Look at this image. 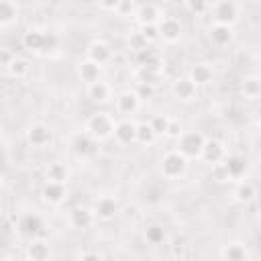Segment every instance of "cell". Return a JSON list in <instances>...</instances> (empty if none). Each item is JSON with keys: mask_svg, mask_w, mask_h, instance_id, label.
<instances>
[{"mask_svg": "<svg viewBox=\"0 0 261 261\" xmlns=\"http://www.w3.org/2000/svg\"><path fill=\"white\" fill-rule=\"evenodd\" d=\"M92 210H94V216L98 220L108 222V220H112L120 212V204H118V200L114 196H100Z\"/></svg>", "mask_w": 261, "mask_h": 261, "instance_id": "cell-13", "label": "cell"}, {"mask_svg": "<svg viewBox=\"0 0 261 261\" xmlns=\"http://www.w3.org/2000/svg\"><path fill=\"white\" fill-rule=\"evenodd\" d=\"M120 145H130L137 139V122L133 118H122L116 120L114 124V135H112Z\"/></svg>", "mask_w": 261, "mask_h": 261, "instance_id": "cell-18", "label": "cell"}, {"mask_svg": "<svg viewBox=\"0 0 261 261\" xmlns=\"http://www.w3.org/2000/svg\"><path fill=\"white\" fill-rule=\"evenodd\" d=\"M8 73H10L12 77H16V80H22V77L29 73V61H27V59H20V57H16V59L10 63V67H8Z\"/></svg>", "mask_w": 261, "mask_h": 261, "instance_id": "cell-35", "label": "cell"}, {"mask_svg": "<svg viewBox=\"0 0 261 261\" xmlns=\"http://www.w3.org/2000/svg\"><path fill=\"white\" fill-rule=\"evenodd\" d=\"M86 59H90V61H94L96 65H106L110 59H112V49H110V45L106 43V41H102V39H96V41H92L90 45H88V49H86Z\"/></svg>", "mask_w": 261, "mask_h": 261, "instance_id": "cell-15", "label": "cell"}, {"mask_svg": "<svg viewBox=\"0 0 261 261\" xmlns=\"http://www.w3.org/2000/svg\"><path fill=\"white\" fill-rule=\"evenodd\" d=\"M96 216H94V210L88 208V206H73L69 212H67V222L71 228L75 230H88L92 224H94Z\"/></svg>", "mask_w": 261, "mask_h": 261, "instance_id": "cell-12", "label": "cell"}, {"mask_svg": "<svg viewBox=\"0 0 261 261\" xmlns=\"http://www.w3.org/2000/svg\"><path fill=\"white\" fill-rule=\"evenodd\" d=\"M20 8L16 2L10 0H0V29H6L10 24H14L18 20Z\"/></svg>", "mask_w": 261, "mask_h": 261, "instance_id": "cell-25", "label": "cell"}, {"mask_svg": "<svg viewBox=\"0 0 261 261\" xmlns=\"http://www.w3.org/2000/svg\"><path fill=\"white\" fill-rule=\"evenodd\" d=\"M188 80L198 88V86H206L214 80V69L208 65V63H194L190 67V75Z\"/></svg>", "mask_w": 261, "mask_h": 261, "instance_id": "cell-21", "label": "cell"}, {"mask_svg": "<svg viewBox=\"0 0 261 261\" xmlns=\"http://www.w3.org/2000/svg\"><path fill=\"white\" fill-rule=\"evenodd\" d=\"M53 128L45 122H35L27 128V143L35 149H43V147H49L53 143Z\"/></svg>", "mask_w": 261, "mask_h": 261, "instance_id": "cell-6", "label": "cell"}, {"mask_svg": "<svg viewBox=\"0 0 261 261\" xmlns=\"http://www.w3.org/2000/svg\"><path fill=\"white\" fill-rule=\"evenodd\" d=\"M86 94H88V98H90L94 104H108V102L112 100V94H114V92H112V86H110L108 82L98 80V82L86 86Z\"/></svg>", "mask_w": 261, "mask_h": 261, "instance_id": "cell-17", "label": "cell"}, {"mask_svg": "<svg viewBox=\"0 0 261 261\" xmlns=\"http://www.w3.org/2000/svg\"><path fill=\"white\" fill-rule=\"evenodd\" d=\"M0 186H2V175H0Z\"/></svg>", "mask_w": 261, "mask_h": 261, "instance_id": "cell-47", "label": "cell"}, {"mask_svg": "<svg viewBox=\"0 0 261 261\" xmlns=\"http://www.w3.org/2000/svg\"><path fill=\"white\" fill-rule=\"evenodd\" d=\"M157 31H159V39H163L165 43H177L184 37L181 20L175 16H163L157 22Z\"/></svg>", "mask_w": 261, "mask_h": 261, "instance_id": "cell-8", "label": "cell"}, {"mask_svg": "<svg viewBox=\"0 0 261 261\" xmlns=\"http://www.w3.org/2000/svg\"><path fill=\"white\" fill-rule=\"evenodd\" d=\"M135 92H137V96H139V100L143 102V100H149V98H153V94H155V86H147V84H139V86L135 88Z\"/></svg>", "mask_w": 261, "mask_h": 261, "instance_id": "cell-41", "label": "cell"}, {"mask_svg": "<svg viewBox=\"0 0 261 261\" xmlns=\"http://www.w3.org/2000/svg\"><path fill=\"white\" fill-rule=\"evenodd\" d=\"M41 198L45 204L49 206H59L65 202L67 198V188L65 184H53V181H45L41 188Z\"/></svg>", "mask_w": 261, "mask_h": 261, "instance_id": "cell-16", "label": "cell"}, {"mask_svg": "<svg viewBox=\"0 0 261 261\" xmlns=\"http://www.w3.org/2000/svg\"><path fill=\"white\" fill-rule=\"evenodd\" d=\"M167 122H169V116H167V114H155V116L149 120V124H151L153 133H155V137H165Z\"/></svg>", "mask_w": 261, "mask_h": 261, "instance_id": "cell-36", "label": "cell"}, {"mask_svg": "<svg viewBox=\"0 0 261 261\" xmlns=\"http://www.w3.org/2000/svg\"><path fill=\"white\" fill-rule=\"evenodd\" d=\"M147 47H149V43L143 39V35H141L139 31H133V33L128 35V49H130V51L139 53V51H143V49H147Z\"/></svg>", "mask_w": 261, "mask_h": 261, "instance_id": "cell-37", "label": "cell"}, {"mask_svg": "<svg viewBox=\"0 0 261 261\" xmlns=\"http://www.w3.org/2000/svg\"><path fill=\"white\" fill-rule=\"evenodd\" d=\"M255 196H257V188H255L251 181L241 179V181L234 186L232 198H234L239 204H249V202H253V200H255Z\"/></svg>", "mask_w": 261, "mask_h": 261, "instance_id": "cell-28", "label": "cell"}, {"mask_svg": "<svg viewBox=\"0 0 261 261\" xmlns=\"http://www.w3.org/2000/svg\"><path fill=\"white\" fill-rule=\"evenodd\" d=\"M116 4H118V0H100V2H98V8H100V10L114 12V10H116Z\"/></svg>", "mask_w": 261, "mask_h": 261, "instance_id": "cell-44", "label": "cell"}, {"mask_svg": "<svg viewBox=\"0 0 261 261\" xmlns=\"http://www.w3.org/2000/svg\"><path fill=\"white\" fill-rule=\"evenodd\" d=\"M155 139L157 137H155V133H153V128H151L149 122H137V139H135V143H139V145H151Z\"/></svg>", "mask_w": 261, "mask_h": 261, "instance_id": "cell-32", "label": "cell"}, {"mask_svg": "<svg viewBox=\"0 0 261 261\" xmlns=\"http://www.w3.org/2000/svg\"><path fill=\"white\" fill-rule=\"evenodd\" d=\"M165 237L167 234H165V228L161 224H149L145 228V241L149 245H161L165 241Z\"/></svg>", "mask_w": 261, "mask_h": 261, "instance_id": "cell-33", "label": "cell"}, {"mask_svg": "<svg viewBox=\"0 0 261 261\" xmlns=\"http://www.w3.org/2000/svg\"><path fill=\"white\" fill-rule=\"evenodd\" d=\"M208 35H210L212 45H216V47H226V45H230L232 39H234L232 29H230V27H222V24H212Z\"/></svg>", "mask_w": 261, "mask_h": 261, "instance_id": "cell-26", "label": "cell"}, {"mask_svg": "<svg viewBox=\"0 0 261 261\" xmlns=\"http://www.w3.org/2000/svg\"><path fill=\"white\" fill-rule=\"evenodd\" d=\"M135 12H137V2L135 0H118L116 10H114V14L120 16V18H135Z\"/></svg>", "mask_w": 261, "mask_h": 261, "instance_id": "cell-34", "label": "cell"}, {"mask_svg": "<svg viewBox=\"0 0 261 261\" xmlns=\"http://www.w3.org/2000/svg\"><path fill=\"white\" fill-rule=\"evenodd\" d=\"M57 37L53 33H43L37 29H31L22 35V47L31 53H49L57 49Z\"/></svg>", "mask_w": 261, "mask_h": 261, "instance_id": "cell-3", "label": "cell"}, {"mask_svg": "<svg viewBox=\"0 0 261 261\" xmlns=\"http://www.w3.org/2000/svg\"><path fill=\"white\" fill-rule=\"evenodd\" d=\"M51 259V247L43 239H33L27 245V261H49Z\"/></svg>", "mask_w": 261, "mask_h": 261, "instance_id": "cell-20", "label": "cell"}, {"mask_svg": "<svg viewBox=\"0 0 261 261\" xmlns=\"http://www.w3.org/2000/svg\"><path fill=\"white\" fill-rule=\"evenodd\" d=\"M186 8L192 12V14H204V12H208V2H202V0H188L186 2Z\"/></svg>", "mask_w": 261, "mask_h": 261, "instance_id": "cell-40", "label": "cell"}, {"mask_svg": "<svg viewBox=\"0 0 261 261\" xmlns=\"http://www.w3.org/2000/svg\"><path fill=\"white\" fill-rule=\"evenodd\" d=\"M94 141L82 130V133H75L71 137V151L77 155V157H90L94 153Z\"/></svg>", "mask_w": 261, "mask_h": 261, "instance_id": "cell-23", "label": "cell"}, {"mask_svg": "<svg viewBox=\"0 0 261 261\" xmlns=\"http://www.w3.org/2000/svg\"><path fill=\"white\" fill-rule=\"evenodd\" d=\"M224 261H249V249L243 243H228L220 251Z\"/></svg>", "mask_w": 261, "mask_h": 261, "instance_id": "cell-27", "label": "cell"}, {"mask_svg": "<svg viewBox=\"0 0 261 261\" xmlns=\"http://www.w3.org/2000/svg\"><path fill=\"white\" fill-rule=\"evenodd\" d=\"M16 230H18V234H20L22 239L33 241V239H37V237L41 234V230H43V220H41V216L35 214V212H24V214H20L18 220H16Z\"/></svg>", "mask_w": 261, "mask_h": 261, "instance_id": "cell-7", "label": "cell"}, {"mask_svg": "<svg viewBox=\"0 0 261 261\" xmlns=\"http://www.w3.org/2000/svg\"><path fill=\"white\" fill-rule=\"evenodd\" d=\"M181 133H184V124H181V120H179V118L169 116L165 137H169V139H179V135H181Z\"/></svg>", "mask_w": 261, "mask_h": 261, "instance_id": "cell-38", "label": "cell"}, {"mask_svg": "<svg viewBox=\"0 0 261 261\" xmlns=\"http://www.w3.org/2000/svg\"><path fill=\"white\" fill-rule=\"evenodd\" d=\"M45 179L53 184H67L69 179V167L63 161H53L45 169Z\"/></svg>", "mask_w": 261, "mask_h": 261, "instance_id": "cell-24", "label": "cell"}, {"mask_svg": "<svg viewBox=\"0 0 261 261\" xmlns=\"http://www.w3.org/2000/svg\"><path fill=\"white\" fill-rule=\"evenodd\" d=\"M0 141H2V128H0Z\"/></svg>", "mask_w": 261, "mask_h": 261, "instance_id": "cell-45", "label": "cell"}, {"mask_svg": "<svg viewBox=\"0 0 261 261\" xmlns=\"http://www.w3.org/2000/svg\"><path fill=\"white\" fill-rule=\"evenodd\" d=\"M208 12H210L214 24L232 29L241 18V4L234 0H218V2L208 4Z\"/></svg>", "mask_w": 261, "mask_h": 261, "instance_id": "cell-2", "label": "cell"}, {"mask_svg": "<svg viewBox=\"0 0 261 261\" xmlns=\"http://www.w3.org/2000/svg\"><path fill=\"white\" fill-rule=\"evenodd\" d=\"M135 57H137L139 67H153V69H161V59H159V55H157L151 47H147V49H143V51L135 53Z\"/></svg>", "mask_w": 261, "mask_h": 261, "instance_id": "cell-30", "label": "cell"}, {"mask_svg": "<svg viewBox=\"0 0 261 261\" xmlns=\"http://www.w3.org/2000/svg\"><path fill=\"white\" fill-rule=\"evenodd\" d=\"M163 8L155 2H143V4H137V12H135V20L141 24V27H147V24H157L161 18H163Z\"/></svg>", "mask_w": 261, "mask_h": 261, "instance_id": "cell-10", "label": "cell"}, {"mask_svg": "<svg viewBox=\"0 0 261 261\" xmlns=\"http://www.w3.org/2000/svg\"><path fill=\"white\" fill-rule=\"evenodd\" d=\"M77 261H104V257L98 251H84V253H80Z\"/></svg>", "mask_w": 261, "mask_h": 261, "instance_id": "cell-43", "label": "cell"}, {"mask_svg": "<svg viewBox=\"0 0 261 261\" xmlns=\"http://www.w3.org/2000/svg\"><path fill=\"white\" fill-rule=\"evenodd\" d=\"M220 165H222V169H224L226 177H230V179H243V177H245V173H247L249 161H247V157H245V155L234 153V155H226V157H224V161H222Z\"/></svg>", "mask_w": 261, "mask_h": 261, "instance_id": "cell-14", "label": "cell"}, {"mask_svg": "<svg viewBox=\"0 0 261 261\" xmlns=\"http://www.w3.org/2000/svg\"><path fill=\"white\" fill-rule=\"evenodd\" d=\"M16 59V55L10 51V49H6V47H0V67H10V63Z\"/></svg>", "mask_w": 261, "mask_h": 261, "instance_id": "cell-42", "label": "cell"}, {"mask_svg": "<svg viewBox=\"0 0 261 261\" xmlns=\"http://www.w3.org/2000/svg\"><path fill=\"white\" fill-rule=\"evenodd\" d=\"M171 94L181 100V102H190V100H196L198 96V88L188 80V77H175L171 82Z\"/></svg>", "mask_w": 261, "mask_h": 261, "instance_id": "cell-19", "label": "cell"}, {"mask_svg": "<svg viewBox=\"0 0 261 261\" xmlns=\"http://www.w3.org/2000/svg\"><path fill=\"white\" fill-rule=\"evenodd\" d=\"M163 71L161 69H153V67H137L135 77L139 84H147V86H157L161 80Z\"/></svg>", "mask_w": 261, "mask_h": 261, "instance_id": "cell-31", "label": "cell"}, {"mask_svg": "<svg viewBox=\"0 0 261 261\" xmlns=\"http://www.w3.org/2000/svg\"><path fill=\"white\" fill-rule=\"evenodd\" d=\"M2 261H12V259H2Z\"/></svg>", "mask_w": 261, "mask_h": 261, "instance_id": "cell-46", "label": "cell"}, {"mask_svg": "<svg viewBox=\"0 0 261 261\" xmlns=\"http://www.w3.org/2000/svg\"><path fill=\"white\" fill-rule=\"evenodd\" d=\"M100 73H102V67H100V65H96V63H94V61H90V59H82V61L77 63V77H80L86 86H90V84H94V82L102 80V77H100Z\"/></svg>", "mask_w": 261, "mask_h": 261, "instance_id": "cell-22", "label": "cell"}, {"mask_svg": "<svg viewBox=\"0 0 261 261\" xmlns=\"http://www.w3.org/2000/svg\"><path fill=\"white\" fill-rule=\"evenodd\" d=\"M139 33L143 35V39L151 45V43H155L157 39H159V31H157V24H147V27H141L139 29Z\"/></svg>", "mask_w": 261, "mask_h": 261, "instance_id": "cell-39", "label": "cell"}, {"mask_svg": "<svg viewBox=\"0 0 261 261\" xmlns=\"http://www.w3.org/2000/svg\"><path fill=\"white\" fill-rule=\"evenodd\" d=\"M114 116L106 110H98L94 114H90L86 118V124H84V133L94 141V143H100V141H108L112 135H114Z\"/></svg>", "mask_w": 261, "mask_h": 261, "instance_id": "cell-1", "label": "cell"}, {"mask_svg": "<svg viewBox=\"0 0 261 261\" xmlns=\"http://www.w3.org/2000/svg\"><path fill=\"white\" fill-rule=\"evenodd\" d=\"M114 108L124 118H130L141 108V100H139V96H137L135 90H124V92H120V94L114 96Z\"/></svg>", "mask_w": 261, "mask_h": 261, "instance_id": "cell-9", "label": "cell"}, {"mask_svg": "<svg viewBox=\"0 0 261 261\" xmlns=\"http://www.w3.org/2000/svg\"><path fill=\"white\" fill-rule=\"evenodd\" d=\"M159 171L165 179H181L188 171V159L177 149H171L161 157Z\"/></svg>", "mask_w": 261, "mask_h": 261, "instance_id": "cell-4", "label": "cell"}, {"mask_svg": "<svg viewBox=\"0 0 261 261\" xmlns=\"http://www.w3.org/2000/svg\"><path fill=\"white\" fill-rule=\"evenodd\" d=\"M206 137L200 130H184L177 139V151L190 161V159H200L202 147H204Z\"/></svg>", "mask_w": 261, "mask_h": 261, "instance_id": "cell-5", "label": "cell"}, {"mask_svg": "<svg viewBox=\"0 0 261 261\" xmlns=\"http://www.w3.org/2000/svg\"><path fill=\"white\" fill-rule=\"evenodd\" d=\"M226 157V147L222 141L218 139H206L204 141V147H202V155L200 159L208 165H220Z\"/></svg>", "mask_w": 261, "mask_h": 261, "instance_id": "cell-11", "label": "cell"}, {"mask_svg": "<svg viewBox=\"0 0 261 261\" xmlns=\"http://www.w3.org/2000/svg\"><path fill=\"white\" fill-rule=\"evenodd\" d=\"M241 92L245 98L257 100L261 94V77L259 75H245V80L241 82Z\"/></svg>", "mask_w": 261, "mask_h": 261, "instance_id": "cell-29", "label": "cell"}]
</instances>
